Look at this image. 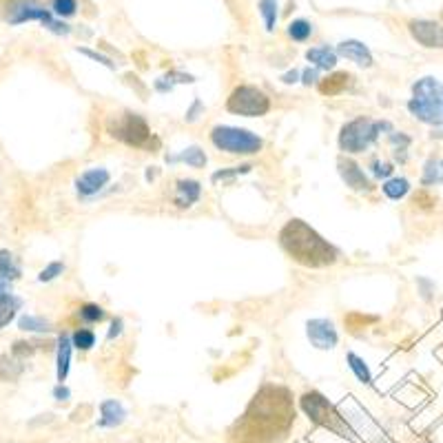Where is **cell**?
Listing matches in <instances>:
<instances>
[{
  "label": "cell",
  "mask_w": 443,
  "mask_h": 443,
  "mask_svg": "<svg viewBox=\"0 0 443 443\" xmlns=\"http://www.w3.org/2000/svg\"><path fill=\"white\" fill-rule=\"evenodd\" d=\"M368 169H370V175H373L375 179H390L394 175V164L388 162V160H381V158H373L368 164Z\"/></svg>",
  "instance_id": "836d02e7"
},
{
  "label": "cell",
  "mask_w": 443,
  "mask_h": 443,
  "mask_svg": "<svg viewBox=\"0 0 443 443\" xmlns=\"http://www.w3.org/2000/svg\"><path fill=\"white\" fill-rule=\"evenodd\" d=\"M299 82H302L304 87L317 85V82H319V69H315V67H306V69L302 71V78H299Z\"/></svg>",
  "instance_id": "7bdbcfd3"
},
{
  "label": "cell",
  "mask_w": 443,
  "mask_h": 443,
  "mask_svg": "<svg viewBox=\"0 0 443 443\" xmlns=\"http://www.w3.org/2000/svg\"><path fill=\"white\" fill-rule=\"evenodd\" d=\"M78 54L87 56V58H91V60H95V63L104 65L106 69H115V63H113L111 58H106L104 54H98V51H93V49H87V47H78Z\"/></svg>",
  "instance_id": "ab89813d"
},
{
  "label": "cell",
  "mask_w": 443,
  "mask_h": 443,
  "mask_svg": "<svg viewBox=\"0 0 443 443\" xmlns=\"http://www.w3.org/2000/svg\"><path fill=\"white\" fill-rule=\"evenodd\" d=\"M202 198V184L193 177H182L175 182V191H173V204L177 209H191L195 207Z\"/></svg>",
  "instance_id": "5bb4252c"
},
{
  "label": "cell",
  "mask_w": 443,
  "mask_h": 443,
  "mask_svg": "<svg viewBox=\"0 0 443 443\" xmlns=\"http://www.w3.org/2000/svg\"><path fill=\"white\" fill-rule=\"evenodd\" d=\"M76 9H78V3L76 0H54V5H51V11H54V16L56 18H71L76 14Z\"/></svg>",
  "instance_id": "e575fe53"
},
{
  "label": "cell",
  "mask_w": 443,
  "mask_h": 443,
  "mask_svg": "<svg viewBox=\"0 0 443 443\" xmlns=\"http://www.w3.org/2000/svg\"><path fill=\"white\" fill-rule=\"evenodd\" d=\"M20 308H22V299L18 295H9L5 299H0V330H3L9 321L16 319Z\"/></svg>",
  "instance_id": "484cf974"
},
{
  "label": "cell",
  "mask_w": 443,
  "mask_h": 443,
  "mask_svg": "<svg viewBox=\"0 0 443 443\" xmlns=\"http://www.w3.org/2000/svg\"><path fill=\"white\" fill-rule=\"evenodd\" d=\"M306 337L317 351H332L339 344V332L332 319L315 317L306 321Z\"/></svg>",
  "instance_id": "30bf717a"
},
{
  "label": "cell",
  "mask_w": 443,
  "mask_h": 443,
  "mask_svg": "<svg viewBox=\"0 0 443 443\" xmlns=\"http://www.w3.org/2000/svg\"><path fill=\"white\" fill-rule=\"evenodd\" d=\"M392 131H394V124L390 120H373V118L359 115L341 124L337 145L344 155H362L373 145H377L381 134L388 138Z\"/></svg>",
  "instance_id": "277c9868"
},
{
  "label": "cell",
  "mask_w": 443,
  "mask_h": 443,
  "mask_svg": "<svg viewBox=\"0 0 443 443\" xmlns=\"http://www.w3.org/2000/svg\"><path fill=\"white\" fill-rule=\"evenodd\" d=\"M299 78H302V71L291 69V71H286V74L282 76V82H284V85H295V82H299Z\"/></svg>",
  "instance_id": "bcb514c9"
},
{
  "label": "cell",
  "mask_w": 443,
  "mask_h": 443,
  "mask_svg": "<svg viewBox=\"0 0 443 443\" xmlns=\"http://www.w3.org/2000/svg\"><path fill=\"white\" fill-rule=\"evenodd\" d=\"M195 78L191 74H184V71H169V74H164L162 78H158L153 82V89L158 93H169L173 91L175 85H193Z\"/></svg>",
  "instance_id": "603a6c76"
},
{
  "label": "cell",
  "mask_w": 443,
  "mask_h": 443,
  "mask_svg": "<svg viewBox=\"0 0 443 443\" xmlns=\"http://www.w3.org/2000/svg\"><path fill=\"white\" fill-rule=\"evenodd\" d=\"M410 91L405 102L408 113L430 129L443 127V82L435 76H424L412 82Z\"/></svg>",
  "instance_id": "3957f363"
},
{
  "label": "cell",
  "mask_w": 443,
  "mask_h": 443,
  "mask_svg": "<svg viewBox=\"0 0 443 443\" xmlns=\"http://www.w3.org/2000/svg\"><path fill=\"white\" fill-rule=\"evenodd\" d=\"M63 273H65V264H63V261H51V264H47V266L38 273V282H40V284H49V282L58 280Z\"/></svg>",
  "instance_id": "d590c367"
},
{
  "label": "cell",
  "mask_w": 443,
  "mask_h": 443,
  "mask_svg": "<svg viewBox=\"0 0 443 443\" xmlns=\"http://www.w3.org/2000/svg\"><path fill=\"white\" fill-rule=\"evenodd\" d=\"M253 171V164H239V166H229V169H220L215 171L211 175V182L213 184H220V182H229V179L233 177H239V175H246Z\"/></svg>",
  "instance_id": "1f68e13d"
},
{
  "label": "cell",
  "mask_w": 443,
  "mask_h": 443,
  "mask_svg": "<svg viewBox=\"0 0 443 443\" xmlns=\"http://www.w3.org/2000/svg\"><path fill=\"white\" fill-rule=\"evenodd\" d=\"M346 364H348L351 373L355 375V379L359 381V384H366V386L373 384V370H370V366L366 364L364 357H359L357 353L348 351L346 353Z\"/></svg>",
  "instance_id": "cb8c5ba5"
},
{
  "label": "cell",
  "mask_w": 443,
  "mask_h": 443,
  "mask_svg": "<svg viewBox=\"0 0 443 443\" xmlns=\"http://www.w3.org/2000/svg\"><path fill=\"white\" fill-rule=\"evenodd\" d=\"M51 394H54V399H56L58 403H67V401L71 399V390H69L67 384H58V386L51 390Z\"/></svg>",
  "instance_id": "f6af8a7d"
},
{
  "label": "cell",
  "mask_w": 443,
  "mask_h": 443,
  "mask_svg": "<svg viewBox=\"0 0 443 443\" xmlns=\"http://www.w3.org/2000/svg\"><path fill=\"white\" fill-rule=\"evenodd\" d=\"M335 51H337V56H344L346 60L355 63L357 67L370 69V67L375 65L373 54H370V49H368V47L362 40H341Z\"/></svg>",
  "instance_id": "9a60e30c"
},
{
  "label": "cell",
  "mask_w": 443,
  "mask_h": 443,
  "mask_svg": "<svg viewBox=\"0 0 443 443\" xmlns=\"http://www.w3.org/2000/svg\"><path fill=\"white\" fill-rule=\"evenodd\" d=\"M337 51L332 49V47L328 45H321V47H310V49L306 51V60L310 65H313L315 69H324V71H330L337 67Z\"/></svg>",
  "instance_id": "d6986e66"
},
{
  "label": "cell",
  "mask_w": 443,
  "mask_h": 443,
  "mask_svg": "<svg viewBox=\"0 0 443 443\" xmlns=\"http://www.w3.org/2000/svg\"><path fill=\"white\" fill-rule=\"evenodd\" d=\"M111 182V173L104 166H91V169L82 171L76 177V193L80 200H93L95 195H100L102 191L109 186Z\"/></svg>",
  "instance_id": "7c38bea8"
},
{
  "label": "cell",
  "mask_w": 443,
  "mask_h": 443,
  "mask_svg": "<svg viewBox=\"0 0 443 443\" xmlns=\"http://www.w3.org/2000/svg\"><path fill=\"white\" fill-rule=\"evenodd\" d=\"M207 162H209V158H207L204 149L198 145H191L175 155H166V164H186L191 169H204Z\"/></svg>",
  "instance_id": "ac0fdd59"
},
{
  "label": "cell",
  "mask_w": 443,
  "mask_h": 443,
  "mask_svg": "<svg viewBox=\"0 0 443 443\" xmlns=\"http://www.w3.org/2000/svg\"><path fill=\"white\" fill-rule=\"evenodd\" d=\"M419 182H421L424 188L443 184V158H439V155H430V158L424 162L421 179H419Z\"/></svg>",
  "instance_id": "44dd1931"
},
{
  "label": "cell",
  "mask_w": 443,
  "mask_h": 443,
  "mask_svg": "<svg viewBox=\"0 0 443 443\" xmlns=\"http://www.w3.org/2000/svg\"><path fill=\"white\" fill-rule=\"evenodd\" d=\"M417 286H419V293H421V297L426 299V302H433L435 291H437L435 282L428 280V277H419V280H417Z\"/></svg>",
  "instance_id": "60d3db41"
},
{
  "label": "cell",
  "mask_w": 443,
  "mask_h": 443,
  "mask_svg": "<svg viewBox=\"0 0 443 443\" xmlns=\"http://www.w3.org/2000/svg\"><path fill=\"white\" fill-rule=\"evenodd\" d=\"M5 20L9 25H22V22H33L38 20L56 35H69L71 27L65 20H60L54 16L51 9H47L45 5H40L38 0H9L7 3V11H5Z\"/></svg>",
  "instance_id": "ba28073f"
},
{
  "label": "cell",
  "mask_w": 443,
  "mask_h": 443,
  "mask_svg": "<svg viewBox=\"0 0 443 443\" xmlns=\"http://www.w3.org/2000/svg\"><path fill=\"white\" fill-rule=\"evenodd\" d=\"M414 207H419V209H433L435 204H437V198L430 193L428 188H421V191H417V195H414Z\"/></svg>",
  "instance_id": "f35d334b"
},
{
  "label": "cell",
  "mask_w": 443,
  "mask_h": 443,
  "mask_svg": "<svg viewBox=\"0 0 443 443\" xmlns=\"http://www.w3.org/2000/svg\"><path fill=\"white\" fill-rule=\"evenodd\" d=\"M106 134L113 140L122 142L134 149H155L160 147V140L151 134V127L145 118L136 111H120L106 120Z\"/></svg>",
  "instance_id": "5b68a950"
},
{
  "label": "cell",
  "mask_w": 443,
  "mask_h": 443,
  "mask_svg": "<svg viewBox=\"0 0 443 443\" xmlns=\"http://www.w3.org/2000/svg\"><path fill=\"white\" fill-rule=\"evenodd\" d=\"M122 330H124V321H122V317H113V319H111V326H109V332H106V339H109V341L118 339L120 335H122Z\"/></svg>",
  "instance_id": "ee69618b"
},
{
  "label": "cell",
  "mask_w": 443,
  "mask_h": 443,
  "mask_svg": "<svg viewBox=\"0 0 443 443\" xmlns=\"http://www.w3.org/2000/svg\"><path fill=\"white\" fill-rule=\"evenodd\" d=\"M410 191H412L410 179L403 177V175H392L390 179H386V182H381V193L392 202H399L403 198H408Z\"/></svg>",
  "instance_id": "7402d4cb"
},
{
  "label": "cell",
  "mask_w": 443,
  "mask_h": 443,
  "mask_svg": "<svg viewBox=\"0 0 443 443\" xmlns=\"http://www.w3.org/2000/svg\"><path fill=\"white\" fill-rule=\"evenodd\" d=\"M22 373H25V364L9 355H0V379L16 381Z\"/></svg>",
  "instance_id": "4316f807"
},
{
  "label": "cell",
  "mask_w": 443,
  "mask_h": 443,
  "mask_svg": "<svg viewBox=\"0 0 443 443\" xmlns=\"http://www.w3.org/2000/svg\"><path fill=\"white\" fill-rule=\"evenodd\" d=\"M408 31L419 45L426 47V49H443V25L441 22L414 18L408 22Z\"/></svg>",
  "instance_id": "4fadbf2b"
},
{
  "label": "cell",
  "mask_w": 443,
  "mask_h": 443,
  "mask_svg": "<svg viewBox=\"0 0 443 443\" xmlns=\"http://www.w3.org/2000/svg\"><path fill=\"white\" fill-rule=\"evenodd\" d=\"M280 246L295 264L304 268H326L337 264L339 259V248L299 218L284 224L280 231Z\"/></svg>",
  "instance_id": "7a4b0ae2"
},
{
  "label": "cell",
  "mask_w": 443,
  "mask_h": 443,
  "mask_svg": "<svg viewBox=\"0 0 443 443\" xmlns=\"http://www.w3.org/2000/svg\"><path fill=\"white\" fill-rule=\"evenodd\" d=\"M337 171L344 179V184L351 191H355V193H373V191L377 188L373 177H370L362 166H359V162L348 158V155H341V158L337 160Z\"/></svg>",
  "instance_id": "8fae6325"
},
{
  "label": "cell",
  "mask_w": 443,
  "mask_h": 443,
  "mask_svg": "<svg viewBox=\"0 0 443 443\" xmlns=\"http://www.w3.org/2000/svg\"><path fill=\"white\" fill-rule=\"evenodd\" d=\"M33 353H35L33 344L27 339H18V341H14V346H11V357L18 359V362H25V359H29Z\"/></svg>",
  "instance_id": "8d00e7d4"
},
{
  "label": "cell",
  "mask_w": 443,
  "mask_h": 443,
  "mask_svg": "<svg viewBox=\"0 0 443 443\" xmlns=\"http://www.w3.org/2000/svg\"><path fill=\"white\" fill-rule=\"evenodd\" d=\"M388 142H390L392 151H397V149H410L412 138L405 134V131H397V129H394L392 134L388 136Z\"/></svg>",
  "instance_id": "74e56055"
},
{
  "label": "cell",
  "mask_w": 443,
  "mask_h": 443,
  "mask_svg": "<svg viewBox=\"0 0 443 443\" xmlns=\"http://www.w3.org/2000/svg\"><path fill=\"white\" fill-rule=\"evenodd\" d=\"M71 355H74V344H71L69 332H60L56 341V379L58 384H65L71 370Z\"/></svg>",
  "instance_id": "2e32d148"
},
{
  "label": "cell",
  "mask_w": 443,
  "mask_h": 443,
  "mask_svg": "<svg viewBox=\"0 0 443 443\" xmlns=\"http://www.w3.org/2000/svg\"><path fill=\"white\" fill-rule=\"evenodd\" d=\"M353 82V76L348 74V71H335V74L326 76L324 80L317 82V89L321 95H339L344 93L346 89H348V85Z\"/></svg>",
  "instance_id": "ffe728a7"
},
{
  "label": "cell",
  "mask_w": 443,
  "mask_h": 443,
  "mask_svg": "<svg viewBox=\"0 0 443 443\" xmlns=\"http://www.w3.org/2000/svg\"><path fill=\"white\" fill-rule=\"evenodd\" d=\"M226 111L242 118H261L271 111V98L255 85H239L226 98Z\"/></svg>",
  "instance_id": "9c48e42d"
},
{
  "label": "cell",
  "mask_w": 443,
  "mask_h": 443,
  "mask_svg": "<svg viewBox=\"0 0 443 443\" xmlns=\"http://www.w3.org/2000/svg\"><path fill=\"white\" fill-rule=\"evenodd\" d=\"M95 341H98V337H95V332L91 328H76L71 332V344H74V348L80 353H89L95 346Z\"/></svg>",
  "instance_id": "83f0119b"
},
{
  "label": "cell",
  "mask_w": 443,
  "mask_h": 443,
  "mask_svg": "<svg viewBox=\"0 0 443 443\" xmlns=\"http://www.w3.org/2000/svg\"><path fill=\"white\" fill-rule=\"evenodd\" d=\"M9 295H14V289H11V282L5 280V277H0V299H5Z\"/></svg>",
  "instance_id": "7dc6e473"
},
{
  "label": "cell",
  "mask_w": 443,
  "mask_h": 443,
  "mask_svg": "<svg viewBox=\"0 0 443 443\" xmlns=\"http://www.w3.org/2000/svg\"><path fill=\"white\" fill-rule=\"evenodd\" d=\"M211 145L224 151L229 155H242V158H248V155H257L261 149H264V140L261 136H257L255 131L250 129H242V127H231V124H215L211 129Z\"/></svg>",
  "instance_id": "52a82bcc"
},
{
  "label": "cell",
  "mask_w": 443,
  "mask_h": 443,
  "mask_svg": "<svg viewBox=\"0 0 443 443\" xmlns=\"http://www.w3.org/2000/svg\"><path fill=\"white\" fill-rule=\"evenodd\" d=\"M286 31H289V35L295 42H306L310 35H313V25H310V22L304 20V18H297V20L291 22Z\"/></svg>",
  "instance_id": "d6a6232c"
},
{
  "label": "cell",
  "mask_w": 443,
  "mask_h": 443,
  "mask_svg": "<svg viewBox=\"0 0 443 443\" xmlns=\"http://www.w3.org/2000/svg\"><path fill=\"white\" fill-rule=\"evenodd\" d=\"M299 408L302 412L313 421L315 426L330 430L332 435L339 437H353L355 430L351 428V424L346 421V417H341L337 412V408L321 394L319 390H308L299 397Z\"/></svg>",
  "instance_id": "8992f818"
},
{
  "label": "cell",
  "mask_w": 443,
  "mask_h": 443,
  "mask_svg": "<svg viewBox=\"0 0 443 443\" xmlns=\"http://www.w3.org/2000/svg\"><path fill=\"white\" fill-rule=\"evenodd\" d=\"M295 426V401L286 386L264 384L229 430V443H282Z\"/></svg>",
  "instance_id": "6da1fadb"
},
{
  "label": "cell",
  "mask_w": 443,
  "mask_h": 443,
  "mask_svg": "<svg viewBox=\"0 0 443 443\" xmlns=\"http://www.w3.org/2000/svg\"><path fill=\"white\" fill-rule=\"evenodd\" d=\"M430 138H433V140H443V127L430 129Z\"/></svg>",
  "instance_id": "c3c4849f"
},
{
  "label": "cell",
  "mask_w": 443,
  "mask_h": 443,
  "mask_svg": "<svg viewBox=\"0 0 443 443\" xmlns=\"http://www.w3.org/2000/svg\"><path fill=\"white\" fill-rule=\"evenodd\" d=\"M259 14L266 31L273 33L275 25H277V0H259Z\"/></svg>",
  "instance_id": "4dcf8cb0"
},
{
  "label": "cell",
  "mask_w": 443,
  "mask_h": 443,
  "mask_svg": "<svg viewBox=\"0 0 443 443\" xmlns=\"http://www.w3.org/2000/svg\"><path fill=\"white\" fill-rule=\"evenodd\" d=\"M200 115H204V104H202V100H200V98H195V100H193V104H191L188 109H186L184 120H186L188 124H193V122H198V120H200Z\"/></svg>",
  "instance_id": "b9f144b4"
},
{
  "label": "cell",
  "mask_w": 443,
  "mask_h": 443,
  "mask_svg": "<svg viewBox=\"0 0 443 443\" xmlns=\"http://www.w3.org/2000/svg\"><path fill=\"white\" fill-rule=\"evenodd\" d=\"M98 428H120L129 417L124 403L118 399H104L98 408Z\"/></svg>",
  "instance_id": "e0dca14e"
},
{
  "label": "cell",
  "mask_w": 443,
  "mask_h": 443,
  "mask_svg": "<svg viewBox=\"0 0 443 443\" xmlns=\"http://www.w3.org/2000/svg\"><path fill=\"white\" fill-rule=\"evenodd\" d=\"M78 317L85 321V324L93 326V324H100V321L106 319V310L100 306V304H93V302H87V304H82L78 308Z\"/></svg>",
  "instance_id": "f1b7e54d"
},
{
  "label": "cell",
  "mask_w": 443,
  "mask_h": 443,
  "mask_svg": "<svg viewBox=\"0 0 443 443\" xmlns=\"http://www.w3.org/2000/svg\"><path fill=\"white\" fill-rule=\"evenodd\" d=\"M20 275H22V268H20L18 257L11 253V250L0 248V277L14 282V280L20 277Z\"/></svg>",
  "instance_id": "d4e9b609"
},
{
  "label": "cell",
  "mask_w": 443,
  "mask_h": 443,
  "mask_svg": "<svg viewBox=\"0 0 443 443\" xmlns=\"http://www.w3.org/2000/svg\"><path fill=\"white\" fill-rule=\"evenodd\" d=\"M18 328L25 332H49L51 321L45 317H38V315H22V317H18Z\"/></svg>",
  "instance_id": "f546056e"
}]
</instances>
